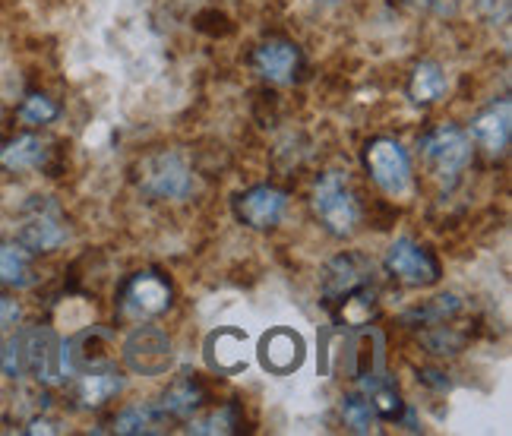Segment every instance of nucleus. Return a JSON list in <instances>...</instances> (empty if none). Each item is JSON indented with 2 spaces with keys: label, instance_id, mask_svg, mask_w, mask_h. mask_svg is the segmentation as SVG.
Masks as SVG:
<instances>
[{
  "label": "nucleus",
  "instance_id": "1",
  "mask_svg": "<svg viewBox=\"0 0 512 436\" xmlns=\"http://www.w3.org/2000/svg\"><path fill=\"white\" fill-rule=\"evenodd\" d=\"M10 376H32L38 383H57L64 376L61 361V339L48 326L23 329L16 339L4 348V367Z\"/></svg>",
  "mask_w": 512,
  "mask_h": 436
},
{
  "label": "nucleus",
  "instance_id": "2",
  "mask_svg": "<svg viewBox=\"0 0 512 436\" xmlns=\"http://www.w3.org/2000/svg\"><path fill=\"white\" fill-rule=\"evenodd\" d=\"M313 209H317L323 228L336 237L354 234V228L361 222V209L354 203L348 181L339 171H329L317 181V187H313Z\"/></svg>",
  "mask_w": 512,
  "mask_h": 436
},
{
  "label": "nucleus",
  "instance_id": "3",
  "mask_svg": "<svg viewBox=\"0 0 512 436\" xmlns=\"http://www.w3.org/2000/svg\"><path fill=\"white\" fill-rule=\"evenodd\" d=\"M364 165L386 196H405L411 190V158L392 136H377L364 146Z\"/></svg>",
  "mask_w": 512,
  "mask_h": 436
},
{
  "label": "nucleus",
  "instance_id": "4",
  "mask_svg": "<svg viewBox=\"0 0 512 436\" xmlns=\"http://www.w3.org/2000/svg\"><path fill=\"white\" fill-rule=\"evenodd\" d=\"M140 187L155 200H187L193 190V174L181 152H155L140 165Z\"/></svg>",
  "mask_w": 512,
  "mask_h": 436
},
{
  "label": "nucleus",
  "instance_id": "5",
  "mask_svg": "<svg viewBox=\"0 0 512 436\" xmlns=\"http://www.w3.org/2000/svg\"><path fill=\"white\" fill-rule=\"evenodd\" d=\"M174 304V288L162 272L146 269L136 272L121 288V310L133 320H152V316L168 313Z\"/></svg>",
  "mask_w": 512,
  "mask_h": 436
},
{
  "label": "nucleus",
  "instance_id": "6",
  "mask_svg": "<svg viewBox=\"0 0 512 436\" xmlns=\"http://www.w3.org/2000/svg\"><path fill=\"white\" fill-rule=\"evenodd\" d=\"M121 354H124V364L140 376H162L174 364V345L168 335L155 326H136L124 339Z\"/></svg>",
  "mask_w": 512,
  "mask_h": 436
},
{
  "label": "nucleus",
  "instance_id": "7",
  "mask_svg": "<svg viewBox=\"0 0 512 436\" xmlns=\"http://www.w3.org/2000/svg\"><path fill=\"white\" fill-rule=\"evenodd\" d=\"M383 266L389 275H396V279H402L405 285H415V288H430L443 279V266L437 256H433L427 247L415 244L411 237H399V241L386 250Z\"/></svg>",
  "mask_w": 512,
  "mask_h": 436
},
{
  "label": "nucleus",
  "instance_id": "8",
  "mask_svg": "<svg viewBox=\"0 0 512 436\" xmlns=\"http://www.w3.org/2000/svg\"><path fill=\"white\" fill-rule=\"evenodd\" d=\"M421 149L430 168L440 177H449V181L459 177L471 162V136L456 124H443L437 130H430L421 140Z\"/></svg>",
  "mask_w": 512,
  "mask_h": 436
},
{
  "label": "nucleus",
  "instance_id": "9",
  "mask_svg": "<svg viewBox=\"0 0 512 436\" xmlns=\"http://www.w3.org/2000/svg\"><path fill=\"white\" fill-rule=\"evenodd\" d=\"M64 241H67V225H64L61 209L48 200L29 203L23 225H19V244L29 253H51Z\"/></svg>",
  "mask_w": 512,
  "mask_h": 436
},
{
  "label": "nucleus",
  "instance_id": "10",
  "mask_svg": "<svg viewBox=\"0 0 512 436\" xmlns=\"http://www.w3.org/2000/svg\"><path fill=\"white\" fill-rule=\"evenodd\" d=\"M256 358H260V367L272 376H291L304 367L307 358V342L301 332H294L288 326H275L269 329L260 345H256Z\"/></svg>",
  "mask_w": 512,
  "mask_h": 436
},
{
  "label": "nucleus",
  "instance_id": "11",
  "mask_svg": "<svg viewBox=\"0 0 512 436\" xmlns=\"http://www.w3.org/2000/svg\"><path fill=\"white\" fill-rule=\"evenodd\" d=\"M285 206H288L285 190L272 187V184H256V187L234 196V203H231L238 222L253 231H269L279 225L285 215Z\"/></svg>",
  "mask_w": 512,
  "mask_h": 436
},
{
  "label": "nucleus",
  "instance_id": "12",
  "mask_svg": "<svg viewBox=\"0 0 512 436\" xmlns=\"http://www.w3.org/2000/svg\"><path fill=\"white\" fill-rule=\"evenodd\" d=\"M61 361H64V373H76V376L111 364V332L98 326L76 332L70 342H61Z\"/></svg>",
  "mask_w": 512,
  "mask_h": 436
},
{
  "label": "nucleus",
  "instance_id": "13",
  "mask_svg": "<svg viewBox=\"0 0 512 436\" xmlns=\"http://www.w3.org/2000/svg\"><path fill=\"white\" fill-rule=\"evenodd\" d=\"M253 70L260 73L269 83H294L298 73L304 70V54L294 42L285 38H269L260 48L253 51Z\"/></svg>",
  "mask_w": 512,
  "mask_h": 436
},
{
  "label": "nucleus",
  "instance_id": "14",
  "mask_svg": "<svg viewBox=\"0 0 512 436\" xmlns=\"http://www.w3.org/2000/svg\"><path fill=\"white\" fill-rule=\"evenodd\" d=\"M364 285H370V266L361 253H342L323 269V297L329 307Z\"/></svg>",
  "mask_w": 512,
  "mask_h": 436
},
{
  "label": "nucleus",
  "instance_id": "15",
  "mask_svg": "<svg viewBox=\"0 0 512 436\" xmlns=\"http://www.w3.org/2000/svg\"><path fill=\"white\" fill-rule=\"evenodd\" d=\"M206 364L222 376H238L247 370V335L241 329H215L206 339Z\"/></svg>",
  "mask_w": 512,
  "mask_h": 436
},
{
  "label": "nucleus",
  "instance_id": "16",
  "mask_svg": "<svg viewBox=\"0 0 512 436\" xmlns=\"http://www.w3.org/2000/svg\"><path fill=\"white\" fill-rule=\"evenodd\" d=\"M468 136L481 149H487L490 155H503L506 146H509V136H512V105H509V98H503V102L481 111L475 121H471Z\"/></svg>",
  "mask_w": 512,
  "mask_h": 436
},
{
  "label": "nucleus",
  "instance_id": "17",
  "mask_svg": "<svg viewBox=\"0 0 512 436\" xmlns=\"http://www.w3.org/2000/svg\"><path fill=\"white\" fill-rule=\"evenodd\" d=\"M48 158V146L42 136H16L10 140L4 149H0V168L4 171H13V174H23V171H35L42 168Z\"/></svg>",
  "mask_w": 512,
  "mask_h": 436
},
{
  "label": "nucleus",
  "instance_id": "18",
  "mask_svg": "<svg viewBox=\"0 0 512 436\" xmlns=\"http://www.w3.org/2000/svg\"><path fill=\"white\" fill-rule=\"evenodd\" d=\"M206 402V386L196 380V376L184 373L168 386L165 399H162V411L168 418H193L196 411Z\"/></svg>",
  "mask_w": 512,
  "mask_h": 436
},
{
  "label": "nucleus",
  "instance_id": "19",
  "mask_svg": "<svg viewBox=\"0 0 512 436\" xmlns=\"http://www.w3.org/2000/svg\"><path fill=\"white\" fill-rule=\"evenodd\" d=\"M80 402L86 408H98V405H105L108 399H114L117 392L124 389V373L105 364V367H95V370H86L80 373Z\"/></svg>",
  "mask_w": 512,
  "mask_h": 436
},
{
  "label": "nucleus",
  "instance_id": "20",
  "mask_svg": "<svg viewBox=\"0 0 512 436\" xmlns=\"http://www.w3.org/2000/svg\"><path fill=\"white\" fill-rule=\"evenodd\" d=\"M35 282L32 253L19 241H0V285L29 288Z\"/></svg>",
  "mask_w": 512,
  "mask_h": 436
},
{
  "label": "nucleus",
  "instance_id": "21",
  "mask_svg": "<svg viewBox=\"0 0 512 436\" xmlns=\"http://www.w3.org/2000/svg\"><path fill=\"white\" fill-rule=\"evenodd\" d=\"M165 427H168V414L162 411V405H133L114 418V433L124 436H152V433H165Z\"/></svg>",
  "mask_w": 512,
  "mask_h": 436
},
{
  "label": "nucleus",
  "instance_id": "22",
  "mask_svg": "<svg viewBox=\"0 0 512 436\" xmlns=\"http://www.w3.org/2000/svg\"><path fill=\"white\" fill-rule=\"evenodd\" d=\"M446 86L449 83H446L443 67L433 61H424L415 67V73H411L408 95H411V102H418V105H433L446 95Z\"/></svg>",
  "mask_w": 512,
  "mask_h": 436
},
{
  "label": "nucleus",
  "instance_id": "23",
  "mask_svg": "<svg viewBox=\"0 0 512 436\" xmlns=\"http://www.w3.org/2000/svg\"><path fill=\"white\" fill-rule=\"evenodd\" d=\"M367 399H370V405H373V411H377L380 421H399L405 414V402H402L399 389L392 383H386L383 376H380V380L367 383Z\"/></svg>",
  "mask_w": 512,
  "mask_h": 436
},
{
  "label": "nucleus",
  "instance_id": "24",
  "mask_svg": "<svg viewBox=\"0 0 512 436\" xmlns=\"http://www.w3.org/2000/svg\"><path fill=\"white\" fill-rule=\"evenodd\" d=\"M459 297H452V294H440V297H430V301H424L421 307L415 310H408L405 313V323H421V326H440L446 323L449 316H456L459 313Z\"/></svg>",
  "mask_w": 512,
  "mask_h": 436
},
{
  "label": "nucleus",
  "instance_id": "25",
  "mask_svg": "<svg viewBox=\"0 0 512 436\" xmlns=\"http://www.w3.org/2000/svg\"><path fill=\"white\" fill-rule=\"evenodd\" d=\"M241 427H244V421H241V405H238V402H225L222 408L209 411L203 421H193L187 430H190V433L215 436V433H238Z\"/></svg>",
  "mask_w": 512,
  "mask_h": 436
},
{
  "label": "nucleus",
  "instance_id": "26",
  "mask_svg": "<svg viewBox=\"0 0 512 436\" xmlns=\"http://www.w3.org/2000/svg\"><path fill=\"white\" fill-rule=\"evenodd\" d=\"M342 418L351 433H373L380 421L367 395H348V399H342Z\"/></svg>",
  "mask_w": 512,
  "mask_h": 436
},
{
  "label": "nucleus",
  "instance_id": "27",
  "mask_svg": "<svg viewBox=\"0 0 512 436\" xmlns=\"http://www.w3.org/2000/svg\"><path fill=\"white\" fill-rule=\"evenodd\" d=\"M57 114H61V108H57L54 98L42 95V92H32L23 98V105H19V121L29 124V127H42V124H51L57 121Z\"/></svg>",
  "mask_w": 512,
  "mask_h": 436
},
{
  "label": "nucleus",
  "instance_id": "28",
  "mask_svg": "<svg viewBox=\"0 0 512 436\" xmlns=\"http://www.w3.org/2000/svg\"><path fill=\"white\" fill-rule=\"evenodd\" d=\"M19 320H23V307H19L13 297H4L0 294V332L4 329H13Z\"/></svg>",
  "mask_w": 512,
  "mask_h": 436
},
{
  "label": "nucleus",
  "instance_id": "29",
  "mask_svg": "<svg viewBox=\"0 0 512 436\" xmlns=\"http://www.w3.org/2000/svg\"><path fill=\"white\" fill-rule=\"evenodd\" d=\"M478 10L490 19V23H503V19L509 16V7L512 0H475Z\"/></svg>",
  "mask_w": 512,
  "mask_h": 436
},
{
  "label": "nucleus",
  "instance_id": "30",
  "mask_svg": "<svg viewBox=\"0 0 512 436\" xmlns=\"http://www.w3.org/2000/svg\"><path fill=\"white\" fill-rule=\"evenodd\" d=\"M408 4H415V7H427L430 0H408Z\"/></svg>",
  "mask_w": 512,
  "mask_h": 436
},
{
  "label": "nucleus",
  "instance_id": "31",
  "mask_svg": "<svg viewBox=\"0 0 512 436\" xmlns=\"http://www.w3.org/2000/svg\"><path fill=\"white\" fill-rule=\"evenodd\" d=\"M4 348H7V345H4V342H0V367H4Z\"/></svg>",
  "mask_w": 512,
  "mask_h": 436
}]
</instances>
